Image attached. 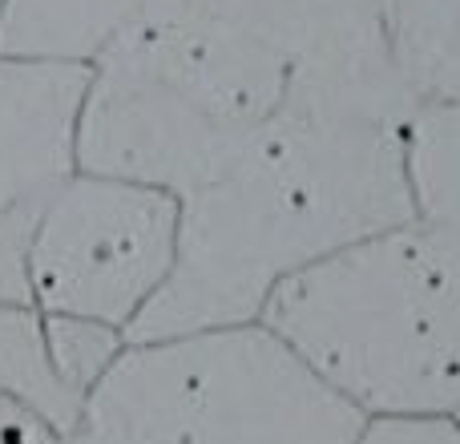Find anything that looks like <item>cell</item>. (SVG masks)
<instances>
[{"mask_svg":"<svg viewBox=\"0 0 460 444\" xmlns=\"http://www.w3.org/2000/svg\"><path fill=\"white\" fill-rule=\"evenodd\" d=\"M416 102L388 53L299 81L283 105L178 199V254L129 343L259 324L303 267L412 222L404 129Z\"/></svg>","mask_w":460,"mask_h":444,"instance_id":"1","label":"cell"},{"mask_svg":"<svg viewBox=\"0 0 460 444\" xmlns=\"http://www.w3.org/2000/svg\"><path fill=\"white\" fill-rule=\"evenodd\" d=\"M384 49V0H154L105 49L146 142L207 178L299 81Z\"/></svg>","mask_w":460,"mask_h":444,"instance_id":"2","label":"cell"},{"mask_svg":"<svg viewBox=\"0 0 460 444\" xmlns=\"http://www.w3.org/2000/svg\"><path fill=\"white\" fill-rule=\"evenodd\" d=\"M259 324L364 421L460 408V246L416 218L279 283Z\"/></svg>","mask_w":460,"mask_h":444,"instance_id":"3","label":"cell"},{"mask_svg":"<svg viewBox=\"0 0 460 444\" xmlns=\"http://www.w3.org/2000/svg\"><path fill=\"white\" fill-rule=\"evenodd\" d=\"M364 424L262 324L126 343L61 444H351Z\"/></svg>","mask_w":460,"mask_h":444,"instance_id":"4","label":"cell"},{"mask_svg":"<svg viewBox=\"0 0 460 444\" xmlns=\"http://www.w3.org/2000/svg\"><path fill=\"white\" fill-rule=\"evenodd\" d=\"M174 254V194L77 170L32 230L29 303L49 315L97 319L129 332L166 287Z\"/></svg>","mask_w":460,"mask_h":444,"instance_id":"5","label":"cell"},{"mask_svg":"<svg viewBox=\"0 0 460 444\" xmlns=\"http://www.w3.org/2000/svg\"><path fill=\"white\" fill-rule=\"evenodd\" d=\"M89 69L0 57V303H29L40 210L77 174Z\"/></svg>","mask_w":460,"mask_h":444,"instance_id":"6","label":"cell"},{"mask_svg":"<svg viewBox=\"0 0 460 444\" xmlns=\"http://www.w3.org/2000/svg\"><path fill=\"white\" fill-rule=\"evenodd\" d=\"M154 0H0V57L93 69Z\"/></svg>","mask_w":460,"mask_h":444,"instance_id":"7","label":"cell"},{"mask_svg":"<svg viewBox=\"0 0 460 444\" xmlns=\"http://www.w3.org/2000/svg\"><path fill=\"white\" fill-rule=\"evenodd\" d=\"M384 49L416 105L460 102V0H384Z\"/></svg>","mask_w":460,"mask_h":444,"instance_id":"8","label":"cell"},{"mask_svg":"<svg viewBox=\"0 0 460 444\" xmlns=\"http://www.w3.org/2000/svg\"><path fill=\"white\" fill-rule=\"evenodd\" d=\"M0 396L45 424L57 440L69 437L85 408V396L57 372L45 311L32 303H0Z\"/></svg>","mask_w":460,"mask_h":444,"instance_id":"9","label":"cell"},{"mask_svg":"<svg viewBox=\"0 0 460 444\" xmlns=\"http://www.w3.org/2000/svg\"><path fill=\"white\" fill-rule=\"evenodd\" d=\"M412 218L460 246V102L416 105L404 129Z\"/></svg>","mask_w":460,"mask_h":444,"instance_id":"10","label":"cell"},{"mask_svg":"<svg viewBox=\"0 0 460 444\" xmlns=\"http://www.w3.org/2000/svg\"><path fill=\"white\" fill-rule=\"evenodd\" d=\"M45 327H49V348H53L57 372L85 400L129 343L126 332H118V327H110V324H97V319L49 315L45 311Z\"/></svg>","mask_w":460,"mask_h":444,"instance_id":"11","label":"cell"},{"mask_svg":"<svg viewBox=\"0 0 460 444\" xmlns=\"http://www.w3.org/2000/svg\"><path fill=\"white\" fill-rule=\"evenodd\" d=\"M351 444H460V421L453 413L372 416L359 424Z\"/></svg>","mask_w":460,"mask_h":444,"instance_id":"12","label":"cell"},{"mask_svg":"<svg viewBox=\"0 0 460 444\" xmlns=\"http://www.w3.org/2000/svg\"><path fill=\"white\" fill-rule=\"evenodd\" d=\"M0 444H61L45 424H37L29 413H21L16 404H8L0 396Z\"/></svg>","mask_w":460,"mask_h":444,"instance_id":"13","label":"cell"}]
</instances>
